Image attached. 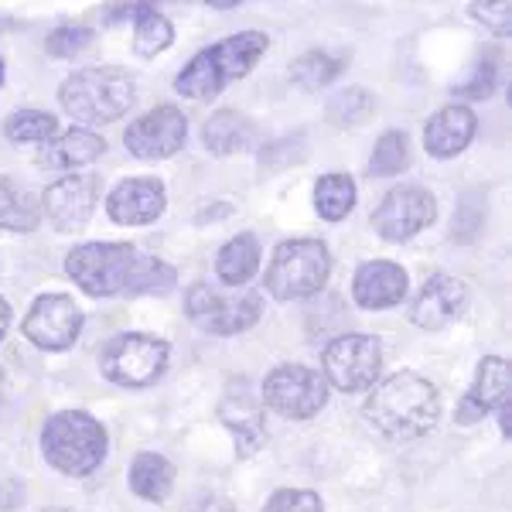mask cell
<instances>
[{
  "label": "cell",
  "mask_w": 512,
  "mask_h": 512,
  "mask_svg": "<svg viewBox=\"0 0 512 512\" xmlns=\"http://www.w3.org/2000/svg\"><path fill=\"white\" fill-rule=\"evenodd\" d=\"M434 216H437L434 195L417 185H407V188H393V192L379 202V209L373 212V226L383 239L400 243V239H410L424 226H431Z\"/></svg>",
  "instance_id": "cell-12"
},
{
  "label": "cell",
  "mask_w": 512,
  "mask_h": 512,
  "mask_svg": "<svg viewBox=\"0 0 512 512\" xmlns=\"http://www.w3.org/2000/svg\"><path fill=\"white\" fill-rule=\"evenodd\" d=\"M332 260L325 243L318 239H287L274 250V260L267 267V291L277 301H297L311 297L325 287Z\"/></svg>",
  "instance_id": "cell-5"
},
{
  "label": "cell",
  "mask_w": 512,
  "mask_h": 512,
  "mask_svg": "<svg viewBox=\"0 0 512 512\" xmlns=\"http://www.w3.org/2000/svg\"><path fill=\"white\" fill-rule=\"evenodd\" d=\"M0 82H4V59H0Z\"/></svg>",
  "instance_id": "cell-40"
},
{
  "label": "cell",
  "mask_w": 512,
  "mask_h": 512,
  "mask_svg": "<svg viewBox=\"0 0 512 512\" xmlns=\"http://www.w3.org/2000/svg\"><path fill=\"white\" fill-rule=\"evenodd\" d=\"M410 161V147H407V134L400 130H390V134L379 137L376 151H373V161H369V171L376 178H390V175H400Z\"/></svg>",
  "instance_id": "cell-31"
},
{
  "label": "cell",
  "mask_w": 512,
  "mask_h": 512,
  "mask_svg": "<svg viewBox=\"0 0 512 512\" xmlns=\"http://www.w3.org/2000/svg\"><path fill=\"white\" fill-rule=\"evenodd\" d=\"M472 18L482 21L495 35H509L512 28V7L506 0H492V4H472Z\"/></svg>",
  "instance_id": "cell-36"
},
{
  "label": "cell",
  "mask_w": 512,
  "mask_h": 512,
  "mask_svg": "<svg viewBox=\"0 0 512 512\" xmlns=\"http://www.w3.org/2000/svg\"><path fill=\"white\" fill-rule=\"evenodd\" d=\"M7 325H11V308H7V301L0 297V338L7 335Z\"/></svg>",
  "instance_id": "cell-39"
},
{
  "label": "cell",
  "mask_w": 512,
  "mask_h": 512,
  "mask_svg": "<svg viewBox=\"0 0 512 512\" xmlns=\"http://www.w3.org/2000/svg\"><path fill=\"white\" fill-rule=\"evenodd\" d=\"M137 256V246L130 243H86L65 256V274L86 294L110 297L127 291Z\"/></svg>",
  "instance_id": "cell-6"
},
{
  "label": "cell",
  "mask_w": 512,
  "mask_h": 512,
  "mask_svg": "<svg viewBox=\"0 0 512 512\" xmlns=\"http://www.w3.org/2000/svg\"><path fill=\"white\" fill-rule=\"evenodd\" d=\"M48 512H65V509H48Z\"/></svg>",
  "instance_id": "cell-41"
},
{
  "label": "cell",
  "mask_w": 512,
  "mask_h": 512,
  "mask_svg": "<svg viewBox=\"0 0 512 512\" xmlns=\"http://www.w3.org/2000/svg\"><path fill=\"white\" fill-rule=\"evenodd\" d=\"M263 403L280 417L308 420L328 403V383L308 366H277L263 379Z\"/></svg>",
  "instance_id": "cell-10"
},
{
  "label": "cell",
  "mask_w": 512,
  "mask_h": 512,
  "mask_svg": "<svg viewBox=\"0 0 512 512\" xmlns=\"http://www.w3.org/2000/svg\"><path fill=\"white\" fill-rule=\"evenodd\" d=\"M188 304V318L198 328L212 335H239L246 328H253L263 315V297L260 294H219L209 284H195L185 297Z\"/></svg>",
  "instance_id": "cell-8"
},
{
  "label": "cell",
  "mask_w": 512,
  "mask_h": 512,
  "mask_svg": "<svg viewBox=\"0 0 512 512\" xmlns=\"http://www.w3.org/2000/svg\"><path fill=\"white\" fill-rule=\"evenodd\" d=\"M366 417L390 441H417L431 434L441 420V396L424 376L396 373L373 386L366 400Z\"/></svg>",
  "instance_id": "cell-1"
},
{
  "label": "cell",
  "mask_w": 512,
  "mask_h": 512,
  "mask_svg": "<svg viewBox=\"0 0 512 512\" xmlns=\"http://www.w3.org/2000/svg\"><path fill=\"white\" fill-rule=\"evenodd\" d=\"M55 117L52 113H41V110H18L11 113L4 123V134L11 140H18V144H48L55 134Z\"/></svg>",
  "instance_id": "cell-29"
},
{
  "label": "cell",
  "mask_w": 512,
  "mask_h": 512,
  "mask_svg": "<svg viewBox=\"0 0 512 512\" xmlns=\"http://www.w3.org/2000/svg\"><path fill=\"white\" fill-rule=\"evenodd\" d=\"M185 137H188L185 113L178 106H158L154 113H147V117H140L127 127V151L144 161L171 158V154L181 151Z\"/></svg>",
  "instance_id": "cell-13"
},
{
  "label": "cell",
  "mask_w": 512,
  "mask_h": 512,
  "mask_svg": "<svg viewBox=\"0 0 512 512\" xmlns=\"http://www.w3.org/2000/svg\"><path fill=\"white\" fill-rule=\"evenodd\" d=\"M21 506V485L11 482V478H0V509Z\"/></svg>",
  "instance_id": "cell-37"
},
{
  "label": "cell",
  "mask_w": 512,
  "mask_h": 512,
  "mask_svg": "<svg viewBox=\"0 0 512 512\" xmlns=\"http://www.w3.org/2000/svg\"><path fill=\"white\" fill-rule=\"evenodd\" d=\"M103 151H106L103 137L86 127H76V130H69V134H62L59 140H48L38 151V164L72 171V168H82V164H93Z\"/></svg>",
  "instance_id": "cell-21"
},
{
  "label": "cell",
  "mask_w": 512,
  "mask_h": 512,
  "mask_svg": "<svg viewBox=\"0 0 512 512\" xmlns=\"http://www.w3.org/2000/svg\"><path fill=\"white\" fill-rule=\"evenodd\" d=\"M59 99L82 123H113L134 106L137 82L127 69H117V65H93V69L72 72Z\"/></svg>",
  "instance_id": "cell-3"
},
{
  "label": "cell",
  "mask_w": 512,
  "mask_h": 512,
  "mask_svg": "<svg viewBox=\"0 0 512 512\" xmlns=\"http://www.w3.org/2000/svg\"><path fill=\"white\" fill-rule=\"evenodd\" d=\"M373 96L366 93V89L352 86V89H342L332 103H328V120L335 123V127H355V123H362L373 113Z\"/></svg>",
  "instance_id": "cell-32"
},
{
  "label": "cell",
  "mask_w": 512,
  "mask_h": 512,
  "mask_svg": "<svg viewBox=\"0 0 512 512\" xmlns=\"http://www.w3.org/2000/svg\"><path fill=\"white\" fill-rule=\"evenodd\" d=\"M130 489L144 502H164L175 489V468L154 451H140L130 465Z\"/></svg>",
  "instance_id": "cell-23"
},
{
  "label": "cell",
  "mask_w": 512,
  "mask_h": 512,
  "mask_svg": "<svg viewBox=\"0 0 512 512\" xmlns=\"http://www.w3.org/2000/svg\"><path fill=\"white\" fill-rule=\"evenodd\" d=\"M475 127H478V120L468 106H444V110H437L434 117L427 120L424 144L434 158H454V154H461L472 144Z\"/></svg>",
  "instance_id": "cell-19"
},
{
  "label": "cell",
  "mask_w": 512,
  "mask_h": 512,
  "mask_svg": "<svg viewBox=\"0 0 512 512\" xmlns=\"http://www.w3.org/2000/svg\"><path fill=\"white\" fill-rule=\"evenodd\" d=\"M0 386H4V376H0Z\"/></svg>",
  "instance_id": "cell-42"
},
{
  "label": "cell",
  "mask_w": 512,
  "mask_h": 512,
  "mask_svg": "<svg viewBox=\"0 0 512 512\" xmlns=\"http://www.w3.org/2000/svg\"><path fill=\"white\" fill-rule=\"evenodd\" d=\"M219 414L226 420L229 431L236 434V448L243 458H250L253 451L263 448V441H267V424H263V407L256 403V396L250 390L229 393L226 400H222Z\"/></svg>",
  "instance_id": "cell-20"
},
{
  "label": "cell",
  "mask_w": 512,
  "mask_h": 512,
  "mask_svg": "<svg viewBox=\"0 0 512 512\" xmlns=\"http://www.w3.org/2000/svg\"><path fill=\"white\" fill-rule=\"evenodd\" d=\"M96 192H99V181L93 175H69L55 181L41 195V216L52 222L59 233L82 229L96 209Z\"/></svg>",
  "instance_id": "cell-14"
},
{
  "label": "cell",
  "mask_w": 512,
  "mask_h": 512,
  "mask_svg": "<svg viewBox=\"0 0 512 512\" xmlns=\"http://www.w3.org/2000/svg\"><path fill=\"white\" fill-rule=\"evenodd\" d=\"M461 308H465V284H461L458 277L434 274L420 287L410 318H414V325L424 328V332H437V328H444L448 321L458 318Z\"/></svg>",
  "instance_id": "cell-17"
},
{
  "label": "cell",
  "mask_w": 512,
  "mask_h": 512,
  "mask_svg": "<svg viewBox=\"0 0 512 512\" xmlns=\"http://www.w3.org/2000/svg\"><path fill=\"white\" fill-rule=\"evenodd\" d=\"M175 287V270L168 263L154 260V256H137L134 263V274H130L127 294H164Z\"/></svg>",
  "instance_id": "cell-30"
},
{
  "label": "cell",
  "mask_w": 512,
  "mask_h": 512,
  "mask_svg": "<svg viewBox=\"0 0 512 512\" xmlns=\"http://www.w3.org/2000/svg\"><path fill=\"white\" fill-rule=\"evenodd\" d=\"M82 332V311L76 308V301L65 294H45L31 304L28 318H24V335L28 342H35L38 349L48 352H62Z\"/></svg>",
  "instance_id": "cell-11"
},
{
  "label": "cell",
  "mask_w": 512,
  "mask_h": 512,
  "mask_svg": "<svg viewBox=\"0 0 512 512\" xmlns=\"http://www.w3.org/2000/svg\"><path fill=\"white\" fill-rule=\"evenodd\" d=\"M263 512H325L321 499L311 489H280L270 495Z\"/></svg>",
  "instance_id": "cell-33"
},
{
  "label": "cell",
  "mask_w": 512,
  "mask_h": 512,
  "mask_svg": "<svg viewBox=\"0 0 512 512\" xmlns=\"http://www.w3.org/2000/svg\"><path fill=\"white\" fill-rule=\"evenodd\" d=\"M492 86H495V65L478 62L472 69V76L461 79L458 86H454V93L465 96V99H485V96H492Z\"/></svg>",
  "instance_id": "cell-35"
},
{
  "label": "cell",
  "mask_w": 512,
  "mask_h": 512,
  "mask_svg": "<svg viewBox=\"0 0 512 512\" xmlns=\"http://www.w3.org/2000/svg\"><path fill=\"white\" fill-rule=\"evenodd\" d=\"M168 369V345L154 335H117L103 349V376L117 386L144 390Z\"/></svg>",
  "instance_id": "cell-7"
},
{
  "label": "cell",
  "mask_w": 512,
  "mask_h": 512,
  "mask_svg": "<svg viewBox=\"0 0 512 512\" xmlns=\"http://www.w3.org/2000/svg\"><path fill=\"white\" fill-rule=\"evenodd\" d=\"M256 270H260V246H256V236L243 233V236L229 239L219 250L216 274L222 284L239 287V284H246V280H253Z\"/></svg>",
  "instance_id": "cell-25"
},
{
  "label": "cell",
  "mask_w": 512,
  "mask_h": 512,
  "mask_svg": "<svg viewBox=\"0 0 512 512\" xmlns=\"http://www.w3.org/2000/svg\"><path fill=\"white\" fill-rule=\"evenodd\" d=\"M175 31H171V21L164 18L161 11H154L151 4H137V14H134V48L137 55H158L164 48L171 45Z\"/></svg>",
  "instance_id": "cell-26"
},
{
  "label": "cell",
  "mask_w": 512,
  "mask_h": 512,
  "mask_svg": "<svg viewBox=\"0 0 512 512\" xmlns=\"http://www.w3.org/2000/svg\"><path fill=\"white\" fill-rule=\"evenodd\" d=\"M202 137H205V147H209L212 154H239V151H246V147L253 144L256 130H253V123L243 117V113L222 110L209 123H205Z\"/></svg>",
  "instance_id": "cell-24"
},
{
  "label": "cell",
  "mask_w": 512,
  "mask_h": 512,
  "mask_svg": "<svg viewBox=\"0 0 512 512\" xmlns=\"http://www.w3.org/2000/svg\"><path fill=\"white\" fill-rule=\"evenodd\" d=\"M89 41H93V31L89 28H59L48 35L45 48H48V55H55V59H69V55L82 52Z\"/></svg>",
  "instance_id": "cell-34"
},
{
  "label": "cell",
  "mask_w": 512,
  "mask_h": 512,
  "mask_svg": "<svg viewBox=\"0 0 512 512\" xmlns=\"http://www.w3.org/2000/svg\"><path fill=\"white\" fill-rule=\"evenodd\" d=\"M325 383L342 393H359L376 386L383 369V349L373 335H342L325 349Z\"/></svg>",
  "instance_id": "cell-9"
},
{
  "label": "cell",
  "mask_w": 512,
  "mask_h": 512,
  "mask_svg": "<svg viewBox=\"0 0 512 512\" xmlns=\"http://www.w3.org/2000/svg\"><path fill=\"white\" fill-rule=\"evenodd\" d=\"M512 403H502V407H499V424H502V434H512Z\"/></svg>",
  "instance_id": "cell-38"
},
{
  "label": "cell",
  "mask_w": 512,
  "mask_h": 512,
  "mask_svg": "<svg viewBox=\"0 0 512 512\" xmlns=\"http://www.w3.org/2000/svg\"><path fill=\"white\" fill-rule=\"evenodd\" d=\"M113 222L120 226H147L164 212V185L158 178H130L113 188L106 202Z\"/></svg>",
  "instance_id": "cell-16"
},
{
  "label": "cell",
  "mask_w": 512,
  "mask_h": 512,
  "mask_svg": "<svg viewBox=\"0 0 512 512\" xmlns=\"http://www.w3.org/2000/svg\"><path fill=\"white\" fill-rule=\"evenodd\" d=\"M502 403H509V362L502 355H489L482 359L475 373V386L465 393L458 414V424H478L482 417H489L492 410H499Z\"/></svg>",
  "instance_id": "cell-15"
},
{
  "label": "cell",
  "mask_w": 512,
  "mask_h": 512,
  "mask_svg": "<svg viewBox=\"0 0 512 512\" xmlns=\"http://www.w3.org/2000/svg\"><path fill=\"white\" fill-rule=\"evenodd\" d=\"M345 69V59H335L328 52H304L301 59L291 65V79L301 89H321L332 79H338V72Z\"/></svg>",
  "instance_id": "cell-28"
},
{
  "label": "cell",
  "mask_w": 512,
  "mask_h": 512,
  "mask_svg": "<svg viewBox=\"0 0 512 512\" xmlns=\"http://www.w3.org/2000/svg\"><path fill=\"white\" fill-rule=\"evenodd\" d=\"M267 45L270 38L263 31H239V35L198 52L178 76L175 89L188 99H216L229 82L243 79L253 69L256 59L267 52Z\"/></svg>",
  "instance_id": "cell-2"
},
{
  "label": "cell",
  "mask_w": 512,
  "mask_h": 512,
  "mask_svg": "<svg viewBox=\"0 0 512 512\" xmlns=\"http://www.w3.org/2000/svg\"><path fill=\"white\" fill-rule=\"evenodd\" d=\"M315 205L325 222H338L352 212L355 205V181L349 175H325L315 185Z\"/></svg>",
  "instance_id": "cell-27"
},
{
  "label": "cell",
  "mask_w": 512,
  "mask_h": 512,
  "mask_svg": "<svg viewBox=\"0 0 512 512\" xmlns=\"http://www.w3.org/2000/svg\"><path fill=\"white\" fill-rule=\"evenodd\" d=\"M352 294L362 308H373V311L393 308V304H400L403 294H407V274H403V267H396L390 260L362 263V267L355 270Z\"/></svg>",
  "instance_id": "cell-18"
},
{
  "label": "cell",
  "mask_w": 512,
  "mask_h": 512,
  "mask_svg": "<svg viewBox=\"0 0 512 512\" xmlns=\"http://www.w3.org/2000/svg\"><path fill=\"white\" fill-rule=\"evenodd\" d=\"M41 222V195L18 185L14 178H0V229L31 233Z\"/></svg>",
  "instance_id": "cell-22"
},
{
  "label": "cell",
  "mask_w": 512,
  "mask_h": 512,
  "mask_svg": "<svg viewBox=\"0 0 512 512\" xmlns=\"http://www.w3.org/2000/svg\"><path fill=\"white\" fill-rule=\"evenodd\" d=\"M41 451L62 475H93L106 458V431L82 410L55 414L41 431Z\"/></svg>",
  "instance_id": "cell-4"
}]
</instances>
